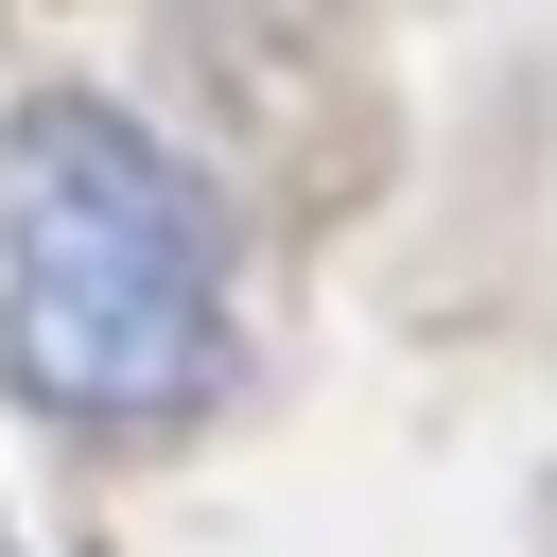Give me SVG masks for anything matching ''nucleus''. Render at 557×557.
<instances>
[{"instance_id":"nucleus-1","label":"nucleus","mask_w":557,"mask_h":557,"mask_svg":"<svg viewBox=\"0 0 557 557\" xmlns=\"http://www.w3.org/2000/svg\"><path fill=\"white\" fill-rule=\"evenodd\" d=\"M0 348L70 435H174L226 383V209L191 157L87 87L17 104L0 157Z\"/></svg>"}]
</instances>
